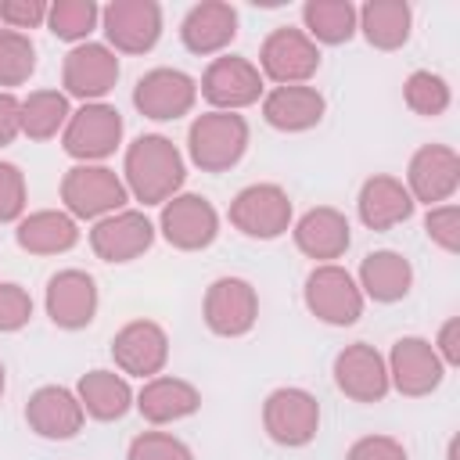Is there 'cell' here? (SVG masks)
<instances>
[{
  "mask_svg": "<svg viewBox=\"0 0 460 460\" xmlns=\"http://www.w3.org/2000/svg\"><path fill=\"white\" fill-rule=\"evenodd\" d=\"M47 316L61 331H83L97 316V280L86 270H58L43 295Z\"/></svg>",
  "mask_w": 460,
  "mask_h": 460,
  "instance_id": "d6986e66",
  "label": "cell"
},
{
  "mask_svg": "<svg viewBox=\"0 0 460 460\" xmlns=\"http://www.w3.org/2000/svg\"><path fill=\"white\" fill-rule=\"evenodd\" d=\"M14 241L29 255H61L79 244V226L61 208H40V212H29L18 219Z\"/></svg>",
  "mask_w": 460,
  "mask_h": 460,
  "instance_id": "83f0119b",
  "label": "cell"
},
{
  "mask_svg": "<svg viewBox=\"0 0 460 460\" xmlns=\"http://www.w3.org/2000/svg\"><path fill=\"white\" fill-rule=\"evenodd\" d=\"M431 345H435V352L446 367H460V316H449L438 327V338Z\"/></svg>",
  "mask_w": 460,
  "mask_h": 460,
  "instance_id": "b9f144b4",
  "label": "cell"
},
{
  "mask_svg": "<svg viewBox=\"0 0 460 460\" xmlns=\"http://www.w3.org/2000/svg\"><path fill=\"white\" fill-rule=\"evenodd\" d=\"M345 460H410L406 446L392 435H363L349 446Z\"/></svg>",
  "mask_w": 460,
  "mask_h": 460,
  "instance_id": "60d3db41",
  "label": "cell"
},
{
  "mask_svg": "<svg viewBox=\"0 0 460 460\" xmlns=\"http://www.w3.org/2000/svg\"><path fill=\"white\" fill-rule=\"evenodd\" d=\"M25 176L14 162H0V223H14L25 212Z\"/></svg>",
  "mask_w": 460,
  "mask_h": 460,
  "instance_id": "f35d334b",
  "label": "cell"
},
{
  "mask_svg": "<svg viewBox=\"0 0 460 460\" xmlns=\"http://www.w3.org/2000/svg\"><path fill=\"white\" fill-rule=\"evenodd\" d=\"M61 201L72 219H104L129 201V190L108 165H72L61 176Z\"/></svg>",
  "mask_w": 460,
  "mask_h": 460,
  "instance_id": "277c9868",
  "label": "cell"
},
{
  "mask_svg": "<svg viewBox=\"0 0 460 460\" xmlns=\"http://www.w3.org/2000/svg\"><path fill=\"white\" fill-rule=\"evenodd\" d=\"M262 428L277 446H288V449L309 446L316 438V431H320V402H316V395L305 392V388H295V385L273 388L266 395V402H262Z\"/></svg>",
  "mask_w": 460,
  "mask_h": 460,
  "instance_id": "ba28073f",
  "label": "cell"
},
{
  "mask_svg": "<svg viewBox=\"0 0 460 460\" xmlns=\"http://www.w3.org/2000/svg\"><path fill=\"white\" fill-rule=\"evenodd\" d=\"M402 101H406V108H410L413 115L438 119V115L449 108L453 93H449V83H446L438 72L417 68V72H410L406 83H402Z\"/></svg>",
  "mask_w": 460,
  "mask_h": 460,
  "instance_id": "836d02e7",
  "label": "cell"
},
{
  "mask_svg": "<svg viewBox=\"0 0 460 460\" xmlns=\"http://www.w3.org/2000/svg\"><path fill=\"white\" fill-rule=\"evenodd\" d=\"M133 406L147 424H172L201 410V392L183 377L158 374L144 381V388L133 395Z\"/></svg>",
  "mask_w": 460,
  "mask_h": 460,
  "instance_id": "484cf974",
  "label": "cell"
},
{
  "mask_svg": "<svg viewBox=\"0 0 460 460\" xmlns=\"http://www.w3.org/2000/svg\"><path fill=\"white\" fill-rule=\"evenodd\" d=\"M162 237L180 252H201L219 237V212L205 194H172L158 216Z\"/></svg>",
  "mask_w": 460,
  "mask_h": 460,
  "instance_id": "7c38bea8",
  "label": "cell"
},
{
  "mask_svg": "<svg viewBox=\"0 0 460 460\" xmlns=\"http://www.w3.org/2000/svg\"><path fill=\"white\" fill-rule=\"evenodd\" d=\"M155 244V223L137 208H119L93 223L90 248L104 262H133Z\"/></svg>",
  "mask_w": 460,
  "mask_h": 460,
  "instance_id": "ac0fdd59",
  "label": "cell"
},
{
  "mask_svg": "<svg viewBox=\"0 0 460 460\" xmlns=\"http://www.w3.org/2000/svg\"><path fill=\"white\" fill-rule=\"evenodd\" d=\"M413 208L417 205H413L406 183L395 180V176H388V172H377V176L363 180L359 198H356V212H359L363 226L367 230H377V234L406 223L413 216Z\"/></svg>",
  "mask_w": 460,
  "mask_h": 460,
  "instance_id": "d4e9b609",
  "label": "cell"
},
{
  "mask_svg": "<svg viewBox=\"0 0 460 460\" xmlns=\"http://www.w3.org/2000/svg\"><path fill=\"white\" fill-rule=\"evenodd\" d=\"M47 11H50L47 0H0V22L14 32L47 25Z\"/></svg>",
  "mask_w": 460,
  "mask_h": 460,
  "instance_id": "ab89813d",
  "label": "cell"
},
{
  "mask_svg": "<svg viewBox=\"0 0 460 460\" xmlns=\"http://www.w3.org/2000/svg\"><path fill=\"white\" fill-rule=\"evenodd\" d=\"M83 402L72 388L65 385H43L29 395L25 402V424L40 435V438H50V442H65V438H75L83 431Z\"/></svg>",
  "mask_w": 460,
  "mask_h": 460,
  "instance_id": "44dd1931",
  "label": "cell"
},
{
  "mask_svg": "<svg viewBox=\"0 0 460 460\" xmlns=\"http://www.w3.org/2000/svg\"><path fill=\"white\" fill-rule=\"evenodd\" d=\"M248 119L237 111H205L187 129V155L201 172H226L248 151Z\"/></svg>",
  "mask_w": 460,
  "mask_h": 460,
  "instance_id": "7a4b0ae2",
  "label": "cell"
},
{
  "mask_svg": "<svg viewBox=\"0 0 460 460\" xmlns=\"http://www.w3.org/2000/svg\"><path fill=\"white\" fill-rule=\"evenodd\" d=\"M234 36H237V11L226 0H201L180 22V40L198 58L226 50Z\"/></svg>",
  "mask_w": 460,
  "mask_h": 460,
  "instance_id": "603a6c76",
  "label": "cell"
},
{
  "mask_svg": "<svg viewBox=\"0 0 460 460\" xmlns=\"http://www.w3.org/2000/svg\"><path fill=\"white\" fill-rule=\"evenodd\" d=\"M111 359L129 377H158L169 363V334L155 320H129L111 338Z\"/></svg>",
  "mask_w": 460,
  "mask_h": 460,
  "instance_id": "e0dca14e",
  "label": "cell"
},
{
  "mask_svg": "<svg viewBox=\"0 0 460 460\" xmlns=\"http://www.w3.org/2000/svg\"><path fill=\"white\" fill-rule=\"evenodd\" d=\"M302 298H305V309L331 327H352L363 316V291L356 277L338 262L313 266L305 277Z\"/></svg>",
  "mask_w": 460,
  "mask_h": 460,
  "instance_id": "3957f363",
  "label": "cell"
},
{
  "mask_svg": "<svg viewBox=\"0 0 460 460\" xmlns=\"http://www.w3.org/2000/svg\"><path fill=\"white\" fill-rule=\"evenodd\" d=\"M122 183L144 205H165L183 187V155L162 133H144L126 147L122 158Z\"/></svg>",
  "mask_w": 460,
  "mask_h": 460,
  "instance_id": "6da1fadb",
  "label": "cell"
},
{
  "mask_svg": "<svg viewBox=\"0 0 460 460\" xmlns=\"http://www.w3.org/2000/svg\"><path fill=\"white\" fill-rule=\"evenodd\" d=\"M4 388H7V370H4V363H0V395H4Z\"/></svg>",
  "mask_w": 460,
  "mask_h": 460,
  "instance_id": "ee69618b",
  "label": "cell"
},
{
  "mask_svg": "<svg viewBox=\"0 0 460 460\" xmlns=\"http://www.w3.org/2000/svg\"><path fill=\"white\" fill-rule=\"evenodd\" d=\"M119 144H122V115H119V108H111L104 101H93V104H83L79 111H72L61 129V147L79 165H97Z\"/></svg>",
  "mask_w": 460,
  "mask_h": 460,
  "instance_id": "5b68a950",
  "label": "cell"
},
{
  "mask_svg": "<svg viewBox=\"0 0 460 460\" xmlns=\"http://www.w3.org/2000/svg\"><path fill=\"white\" fill-rule=\"evenodd\" d=\"M205 327L219 338H241L259 320V295L244 277H216L201 302Z\"/></svg>",
  "mask_w": 460,
  "mask_h": 460,
  "instance_id": "8fae6325",
  "label": "cell"
},
{
  "mask_svg": "<svg viewBox=\"0 0 460 460\" xmlns=\"http://www.w3.org/2000/svg\"><path fill=\"white\" fill-rule=\"evenodd\" d=\"M194 101H198V83L180 68H151L133 86L137 111L155 122H172L190 115Z\"/></svg>",
  "mask_w": 460,
  "mask_h": 460,
  "instance_id": "2e32d148",
  "label": "cell"
},
{
  "mask_svg": "<svg viewBox=\"0 0 460 460\" xmlns=\"http://www.w3.org/2000/svg\"><path fill=\"white\" fill-rule=\"evenodd\" d=\"M22 133V101L11 90H0V147Z\"/></svg>",
  "mask_w": 460,
  "mask_h": 460,
  "instance_id": "7bdbcfd3",
  "label": "cell"
},
{
  "mask_svg": "<svg viewBox=\"0 0 460 460\" xmlns=\"http://www.w3.org/2000/svg\"><path fill=\"white\" fill-rule=\"evenodd\" d=\"M356 284L363 291V298H374V302H399L410 295L413 288V266L402 252H392V248H377V252H367L363 262H359V273H356Z\"/></svg>",
  "mask_w": 460,
  "mask_h": 460,
  "instance_id": "4316f807",
  "label": "cell"
},
{
  "mask_svg": "<svg viewBox=\"0 0 460 460\" xmlns=\"http://www.w3.org/2000/svg\"><path fill=\"white\" fill-rule=\"evenodd\" d=\"M32 320V298L22 284H0V334L22 331Z\"/></svg>",
  "mask_w": 460,
  "mask_h": 460,
  "instance_id": "74e56055",
  "label": "cell"
},
{
  "mask_svg": "<svg viewBox=\"0 0 460 460\" xmlns=\"http://www.w3.org/2000/svg\"><path fill=\"white\" fill-rule=\"evenodd\" d=\"M302 32L313 43H349L356 36V4L349 0H305L302 4Z\"/></svg>",
  "mask_w": 460,
  "mask_h": 460,
  "instance_id": "4dcf8cb0",
  "label": "cell"
},
{
  "mask_svg": "<svg viewBox=\"0 0 460 460\" xmlns=\"http://www.w3.org/2000/svg\"><path fill=\"white\" fill-rule=\"evenodd\" d=\"M115 83H119V58L108 43L86 40L65 54V65H61L65 97H79L83 104H93L104 93H111Z\"/></svg>",
  "mask_w": 460,
  "mask_h": 460,
  "instance_id": "4fadbf2b",
  "label": "cell"
},
{
  "mask_svg": "<svg viewBox=\"0 0 460 460\" xmlns=\"http://www.w3.org/2000/svg\"><path fill=\"white\" fill-rule=\"evenodd\" d=\"M262 72L255 61L241 58V54H219L208 61L205 75H201V97L212 104V111H241L255 101H262Z\"/></svg>",
  "mask_w": 460,
  "mask_h": 460,
  "instance_id": "9c48e42d",
  "label": "cell"
},
{
  "mask_svg": "<svg viewBox=\"0 0 460 460\" xmlns=\"http://www.w3.org/2000/svg\"><path fill=\"white\" fill-rule=\"evenodd\" d=\"M126 460H194L190 446L169 431H140L129 449H126Z\"/></svg>",
  "mask_w": 460,
  "mask_h": 460,
  "instance_id": "d590c367",
  "label": "cell"
},
{
  "mask_svg": "<svg viewBox=\"0 0 460 460\" xmlns=\"http://www.w3.org/2000/svg\"><path fill=\"white\" fill-rule=\"evenodd\" d=\"M72 108L61 90H32L22 101V133L29 140H50L65 129Z\"/></svg>",
  "mask_w": 460,
  "mask_h": 460,
  "instance_id": "1f68e13d",
  "label": "cell"
},
{
  "mask_svg": "<svg viewBox=\"0 0 460 460\" xmlns=\"http://www.w3.org/2000/svg\"><path fill=\"white\" fill-rule=\"evenodd\" d=\"M291 234H295V248L305 259H316V266L341 259L352 241V226H349L345 212H338L331 205H316V208L302 212L298 223L291 226Z\"/></svg>",
  "mask_w": 460,
  "mask_h": 460,
  "instance_id": "7402d4cb",
  "label": "cell"
},
{
  "mask_svg": "<svg viewBox=\"0 0 460 460\" xmlns=\"http://www.w3.org/2000/svg\"><path fill=\"white\" fill-rule=\"evenodd\" d=\"M323 111H327V101L309 83L273 86L270 93H262V119H266V126H273L280 133H305V129L320 126Z\"/></svg>",
  "mask_w": 460,
  "mask_h": 460,
  "instance_id": "cb8c5ba5",
  "label": "cell"
},
{
  "mask_svg": "<svg viewBox=\"0 0 460 460\" xmlns=\"http://www.w3.org/2000/svg\"><path fill=\"white\" fill-rule=\"evenodd\" d=\"M334 385L352 402H381L392 388L388 363L374 345L352 341L334 356Z\"/></svg>",
  "mask_w": 460,
  "mask_h": 460,
  "instance_id": "ffe728a7",
  "label": "cell"
},
{
  "mask_svg": "<svg viewBox=\"0 0 460 460\" xmlns=\"http://www.w3.org/2000/svg\"><path fill=\"white\" fill-rule=\"evenodd\" d=\"M101 29L122 54H147L162 36V4L155 0H111L101 7Z\"/></svg>",
  "mask_w": 460,
  "mask_h": 460,
  "instance_id": "5bb4252c",
  "label": "cell"
},
{
  "mask_svg": "<svg viewBox=\"0 0 460 460\" xmlns=\"http://www.w3.org/2000/svg\"><path fill=\"white\" fill-rule=\"evenodd\" d=\"M36 72V43L25 32L0 29V86H22Z\"/></svg>",
  "mask_w": 460,
  "mask_h": 460,
  "instance_id": "e575fe53",
  "label": "cell"
},
{
  "mask_svg": "<svg viewBox=\"0 0 460 460\" xmlns=\"http://www.w3.org/2000/svg\"><path fill=\"white\" fill-rule=\"evenodd\" d=\"M230 226L252 241H273L291 226V198L280 183H248L230 201Z\"/></svg>",
  "mask_w": 460,
  "mask_h": 460,
  "instance_id": "8992f818",
  "label": "cell"
},
{
  "mask_svg": "<svg viewBox=\"0 0 460 460\" xmlns=\"http://www.w3.org/2000/svg\"><path fill=\"white\" fill-rule=\"evenodd\" d=\"M97 22H101V7L93 0H58L47 11V29L65 43H86Z\"/></svg>",
  "mask_w": 460,
  "mask_h": 460,
  "instance_id": "d6a6232c",
  "label": "cell"
},
{
  "mask_svg": "<svg viewBox=\"0 0 460 460\" xmlns=\"http://www.w3.org/2000/svg\"><path fill=\"white\" fill-rule=\"evenodd\" d=\"M385 363H388V385L406 399L431 395L446 377V363L438 359L435 345L420 334L395 338Z\"/></svg>",
  "mask_w": 460,
  "mask_h": 460,
  "instance_id": "30bf717a",
  "label": "cell"
},
{
  "mask_svg": "<svg viewBox=\"0 0 460 460\" xmlns=\"http://www.w3.org/2000/svg\"><path fill=\"white\" fill-rule=\"evenodd\" d=\"M75 395L83 402V413L93 420H122L133 406V388H129L126 374L104 370V367L83 374L75 385Z\"/></svg>",
  "mask_w": 460,
  "mask_h": 460,
  "instance_id": "f546056e",
  "label": "cell"
},
{
  "mask_svg": "<svg viewBox=\"0 0 460 460\" xmlns=\"http://www.w3.org/2000/svg\"><path fill=\"white\" fill-rule=\"evenodd\" d=\"M424 234H428L431 244H438L446 255H456V252H460V208H456L453 201L428 208V216H424Z\"/></svg>",
  "mask_w": 460,
  "mask_h": 460,
  "instance_id": "8d00e7d4",
  "label": "cell"
},
{
  "mask_svg": "<svg viewBox=\"0 0 460 460\" xmlns=\"http://www.w3.org/2000/svg\"><path fill=\"white\" fill-rule=\"evenodd\" d=\"M413 7L406 0H367L356 7V32L377 50H399L410 40Z\"/></svg>",
  "mask_w": 460,
  "mask_h": 460,
  "instance_id": "f1b7e54d",
  "label": "cell"
},
{
  "mask_svg": "<svg viewBox=\"0 0 460 460\" xmlns=\"http://www.w3.org/2000/svg\"><path fill=\"white\" fill-rule=\"evenodd\" d=\"M320 68V47L295 25H277L259 47V72L277 86H302Z\"/></svg>",
  "mask_w": 460,
  "mask_h": 460,
  "instance_id": "52a82bcc",
  "label": "cell"
},
{
  "mask_svg": "<svg viewBox=\"0 0 460 460\" xmlns=\"http://www.w3.org/2000/svg\"><path fill=\"white\" fill-rule=\"evenodd\" d=\"M460 187V155L449 144H424L413 151L410 165H406V190L417 201H424L428 208L446 205Z\"/></svg>",
  "mask_w": 460,
  "mask_h": 460,
  "instance_id": "9a60e30c",
  "label": "cell"
}]
</instances>
